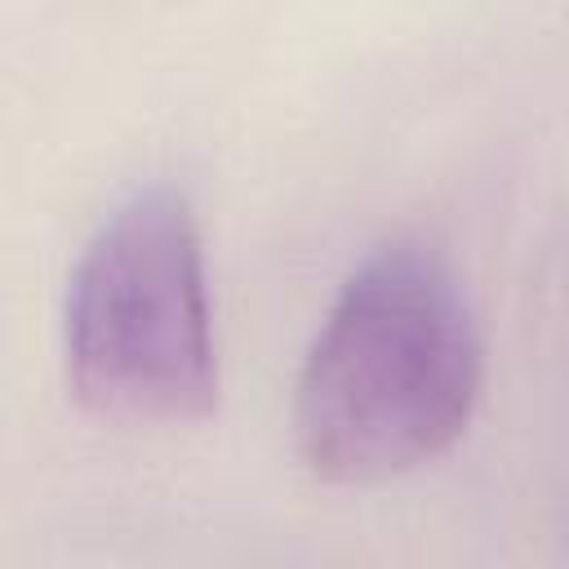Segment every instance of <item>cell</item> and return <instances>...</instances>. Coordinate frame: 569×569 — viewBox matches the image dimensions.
I'll return each mask as SVG.
<instances>
[{
    "instance_id": "obj_1",
    "label": "cell",
    "mask_w": 569,
    "mask_h": 569,
    "mask_svg": "<svg viewBox=\"0 0 569 569\" xmlns=\"http://www.w3.org/2000/svg\"><path fill=\"white\" fill-rule=\"evenodd\" d=\"M485 338L453 267L418 244L373 249L338 289L293 387V445L325 485H382L471 422Z\"/></svg>"
},
{
    "instance_id": "obj_2",
    "label": "cell",
    "mask_w": 569,
    "mask_h": 569,
    "mask_svg": "<svg viewBox=\"0 0 569 569\" xmlns=\"http://www.w3.org/2000/svg\"><path fill=\"white\" fill-rule=\"evenodd\" d=\"M67 382L111 422H196L218 400V342L196 213L173 187L129 191L84 240L62 307Z\"/></svg>"
}]
</instances>
